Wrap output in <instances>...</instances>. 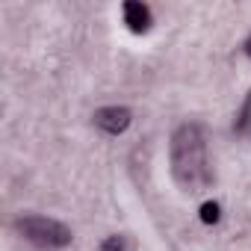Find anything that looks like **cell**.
Returning <instances> with one entry per match:
<instances>
[{"mask_svg":"<svg viewBox=\"0 0 251 251\" xmlns=\"http://www.w3.org/2000/svg\"><path fill=\"white\" fill-rule=\"evenodd\" d=\"M172 175L186 192H204L213 183L207 139L198 124H180L172 136Z\"/></svg>","mask_w":251,"mask_h":251,"instance_id":"1","label":"cell"},{"mask_svg":"<svg viewBox=\"0 0 251 251\" xmlns=\"http://www.w3.org/2000/svg\"><path fill=\"white\" fill-rule=\"evenodd\" d=\"M18 230L36 242V245H45V248H65L71 242V230L56 222V219H45V216H27L18 222Z\"/></svg>","mask_w":251,"mask_h":251,"instance_id":"2","label":"cell"},{"mask_svg":"<svg viewBox=\"0 0 251 251\" xmlns=\"http://www.w3.org/2000/svg\"><path fill=\"white\" fill-rule=\"evenodd\" d=\"M95 127H100L103 133H124L130 127V109H124V106H103V109H98L95 115Z\"/></svg>","mask_w":251,"mask_h":251,"instance_id":"3","label":"cell"},{"mask_svg":"<svg viewBox=\"0 0 251 251\" xmlns=\"http://www.w3.org/2000/svg\"><path fill=\"white\" fill-rule=\"evenodd\" d=\"M121 12H124V24H127L130 33H148L151 24H154L151 9L145 3H136V0H127V3L121 6Z\"/></svg>","mask_w":251,"mask_h":251,"instance_id":"4","label":"cell"},{"mask_svg":"<svg viewBox=\"0 0 251 251\" xmlns=\"http://www.w3.org/2000/svg\"><path fill=\"white\" fill-rule=\"evenodd\" d=\"M248 127H251V92L245 95V103L239 106V112H236V124H233V130L236 133H248Z\"/></svg>","mask_w":251,"mask_h":251,"instance_id":"5","label":"cell"},{"mask_svg":"<svg viewBox=\"0 0 251 251\" xmlns=\"http://www.w3.org/2000/svg\"><path fill=\"white\" fill-rule=\"evenodd\" d=\"M100 251H130V239L124 233H112L100 242Z\"/></svg>","mask_w":251,"mask_h":251,"instance_id":"6","label":"cell"},{"mask_svg":"<svg viewBox=\"0 0 251 251\" xmlns=\"http://www.w3.org/2000/svg\"><path fill=\"white\" fill-rule=\"evenodd\" d=\"M219 219H222V207L216 201H204L201 204V222L204 225H216Z\"/></svg>","mask_w":251,"mask_h":251,"instance_id":"7","label":"cell"},{"mask_svg":"<svg viewBox=\"0 0 251 251\" xmlns=\"http://www.w3.org/2000/svg\"><path fill=\"white\" fill-rule=\"evenodd\" d=\"M242 50H245V53H248V59H251V36L245 39V45H242Z\"/></svg>","mask_w":251,"mask_h":251,"instance_id":"8","label":"cell"}]
</instances>
